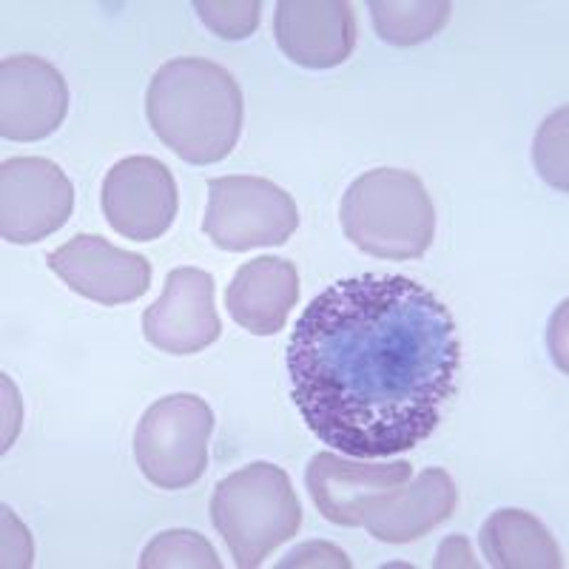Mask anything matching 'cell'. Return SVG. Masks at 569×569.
Masks as SVG:
<instances>
[{"label":"cell","mask_w":569,"mask_h":569,"mask_svg":"<svg viewBox=\"0 0 569 569\" xmlns=\"http://www.w3.org/2000/svg\"><path fill=\"white\" fill-rule=\"evenodd\" d=\"M46 262L71 291L106 308L134 302L151 284L149 259L111 246L98 233H78L58 251L46 253Z\"/></svg>","instance_id":"obj_11"},{"label":"cell","mask_w":569,"mask_h":569,"mask_svg":"<svg viewBox=\"0 0 569 569\" xmlns=\"http://www.w3.org/2000/svg\"><path fill=\"white\" fill-rule=\"evenodd\" d=\"M69 111L66 80L49 60L14 54L0 63V134L14 142L52 137Z\"/></svg>","instance_id":"obj_12"},{"label":"cell","mask_w":569,"mask_h":569,"mask_svg":"<svg viewBox=\"0 0 569 569\" xmlns=\"http://www.w3.org/2000/svg\"><path fill=\"white\" fill-rule=\"evenodd\" d=\"M481 550L498 569H561L556 538L525 510H498L481 527Z\"/></svg>","instance_id":"obj_16"},{"label":"cell","mask_w":569,"mask_h":569,"mask_svg":"<svg viewBox=\"0 0 569 569\" xmlns=\"http://www.w3.org/2000/svg\"><path fill=\"white\" fill-rule=\"evenodd\" d=\"M436 567H479V563L472 561L470 543H467L461 536H453V538H447V541L439 547Z\"/></svg>","instance_id":"obj_21"},{"label":"cell","mask_w":569,"mask_h":569,"mask_svg":"<svg viewBox=\"0 0 569 569\" xmlns=\"http://www.w3.org/2000/svg\"><path fill=\"white\" fill-rule=\"evenodd\" d=\"M459 370L453 313L408 277L330 284L288 342L293 405L322 445L350 459H388L430 439Z\"/></svg>","instance_id":"obj_1"},{"label":"cell","mask_w":569,"mask_h":569,"mask_svg":"<svg viewBox=\"0 0 569 569\" xmlns=\"http://www.w3.org/2000/svg\"><path fill=\"white\" fill-rule=\"evenodd\" d=\"M459 490L450 472L430 467L413 481L405 485L390 501H385L373 516L365 521V530L385 543H410L433 532L453 516Z\"/></svg>","instance_id":"obj_15"},{"label":"cell","mask_w":569,"mask_h":569,"mask_svg":"<svg viewBox=\"0 0 569 569\" xmlns=\"http://www.w3.org/2000/svg\"><path fill=\"white\" fill-rule=\"evenodd\" d=\"M222 322L213 305V277L200 268H174L160 299L142 313V337L157 350L191 356L220 339Z\"/></svg>","instance_id":"obj_10"},{"label":"cell","mask_w":569,"mask_h":569,"mask_svg":"<svg viewBox=\"0 0 569 569\" xmlns=\"http://www.w3.org/2000/svg\"><path fill=\"white\" fill-rule=\"evenodd\" d=\"M299 302V273L282 257H259L237 268L226 288V308L253 337H273Z\"/></svg>","instance_id":"obj_14"},{"label":"cell","mask_w":569,"mask_h":569,"mask_svg":"<svg viewBox=\"0 0 569 569\" xmlns=\"http://www.w3.org/2000/svg\"><path fill=\"white\" fill-rule=\"evenodd\" d=\"M211 521L233 563L253 569L297 536L302 527V505L282 467L253 461L217 485Z\"/></svg>","instance_id":"obj_4"},{"label":"cell","mask_w":569,"mask_h":569,"mask_svg":"<svg viewBox=\"0 0 569 569\" xmlns=\"http://www.w3.org/2000/svg\"><path fill=\"white\" fill-rule=\"evenodd\" d=\"M74 186L58 162L12 157L0 166V237L12 246L52 237L69 222Z\"/></svg>","instance_id":"obj_7"},{"label":"cell","mask_w":569,"mask_h":569,"mask_svg":"<svg viewBox=\"0 0 569 569\" xmlns=\"http://www.w3.org/2000/svg\"><path fill=\"white\" fill-rule=\"evenodd\" d=\"M342 231L376 259H419L436 237V208L425 182L405 169H373L353 180L339 208Z\"/></svg>","instance_id":"obj_3"},{"label":"cell","mask_w":569,"mask_h":569,"mask_svg":"<svg viewBox=\"0 0 569 569\" xmlns=\"http://www.w3.org/2000/svg\"><path fill=\"white\" fill-rule=\"evenodd\" d=\"M142 569H220L222 561L217 558L213 547L206 536L191 530H166L142 550L140 558Z\"/></svg>","instance_id":"obj_18"},{"label":"cell","mask_w":569,"mask_h":569,"mask_svg":"<svg viewBox=\"0 0 569 569\" xmlns=\"http://www.w3.org/2000/svg\"><path fill=\"white\" fill-rule=\"evenodd\" d=\"M410 476V461L365 465L337 453H317L305 472V485L325 521L339 527H365L385 501L408 485Z\"/></svg>","instance_id":"obj_8"},{"label":"cell","mask_w":569,"mask_h":569,"mask_svg":"<svg viewBox=\"0 0 569 569\" xmlns=\"http://www.w3.org/2000/svg\"><path fill=\"white\" fill-rule=\"evenodd\" d=\"M453 7L447 0H373L370 14H373L376 34L390 46H416L430 40L447 27Z\"/></svg>","instance_id":"obj_17"},{"label":"cell","mask_w":569,"mask_h":569,"mask_svg":"<svg viewBox=\"0 0 569 569\" xmlns=\"http://www.w3.org/2000/svg\"><path fill=\"white\" fill-rule=\"evenodd\" d=\"M146 114L154 134L180 160L213 166L242 134V91L231 71L202 58L162 63L149 83Z\"/></svg>","instance_id":"obj_2"},{"label":"cell","mask_w":569,"mask_h":569,"mask_svg":"<svg viewBox=\"0 0 569 569\" xmlns=\"http://www.w3.org/2000/svg\"><path fill=\"white\" fill-rule=\"evenodd\" d=\"M273 34L284 58L297 66L333 69L353 54V9L345 0H279Z\"/></svg>","instance_id":"obj_13"},{"label":"cell","mask_w":569,"mask_h":569,"mask_svg":"<svg viewBox=\"0 0 569 569\" xmlns=\"http://www.w3.org/2000/svg\"><path fill=\"white\" fill-rule=\"evenodd\" d=\"M259 0H197L194 12L222 40H246L259 27Z\"/></svg>","instance_id":"obj_19"},{"label":"cell","mask_w":569,"mask_h":569,"mask_svg":"<svg viewBox=\"0 0 569 569\" xmlns=\"http://www.w3.org/2000/svg\"><path fill=\"white\" fill-rule=\"evenodd\" d=\"M211 433L213 413L206 399L194 393L166 396L137 425V467L160 490H186L206 472Z\"/></svg>","instance_id":"obj_5"},{"label":"cell","mask_w":569,"mask_h":569,"mask_svg":"<svg viewBox=\"0 0 569 569\" xmlns=\"http://www.w3.org/2000/svg\"><path fill=\"white\" fill-rule=\"evenodd\" d=\"M284 567H342L348 569L350 561L345 558L342 550H337L333 543H322V541H313V543H302L299 550H293L291 556L284 558L279 563V569Z\"/></svg>","instance_id":"obj_20"},{"label":"cell","mask_w":569,"mask_h":569,"mask_svg":"<svg viewBox=\"0 0 569 569\" xmlns=\"http://www.w3.org/2000/svg\"><path fill=\"white\" fill-rule=\"evenodd\" d=\"M299 228L293 197L262 177L208 180V208L202 233L222 251L284 246Z\"/></svg>","instance_id":"obj_6"},{"label":"cell","mask_w":569,"mask_h":569,"mask_svg":"<svg viewBox=\"0 0 569 569\" xmlns=\"http://www.w3.org/2000/svg\"><path fill=\"white\" fill-rule=\"evenodd\" d=\"M103 213L120 237L134 242L160 240L180 208L177 182L154 157H126L103 180Z\"/></svg>","instance_id":"obj_9"}]
</instances>
